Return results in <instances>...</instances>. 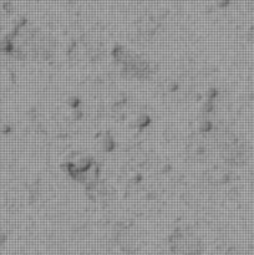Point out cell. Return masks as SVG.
<instances>
[{
	"instance_id": "6da1fadb",
	"label": "cell",
	"mask_w": 254,
	"mask_h": 255,
	"mask_svg": "<svg viewBox=\"0 0 254 255\" xmlns=\"http://www.w3.org/2000/svg\"><path fill=\"white\" fill-rule=\"evenodd\" d=\"M0 52L17 60L49 61L55 55V44L27 20H21L0 41Z\"/></svg>"
},
{
	"instance_id": "7a4b0ae2",
	"label": "cell",
	"mask_w": 254,
	"mask_h": 255,
	"mask_svg": "<svg viewBox=\"0 0 254 255\" xmlns=\"http://www.w3.org/2000/svg\"><path fill=\"white\" fill-rule=\"evenodd\" d=\"M111 55L115 64L125 76L136 80H147L153 75V65L141 55L134 54L122 46H115Z\"/></svg>"
},
{
	"instance_id": "3957f363",
	"label": "cell",
	"mask_w": 254,
	"mask_h": 255,
	"mask_svg": "<svg viewBox=\"0 0 254 255\" xmlns=\"http://www.w3.org/2000/svg\"><path fill=\"white\" fill-rule=\"evenodd\" d=\"M169 247L179 255H198L202 243L196 234L189 229L177 228L169 237Z\"/></svg>"
}]
</instances>
